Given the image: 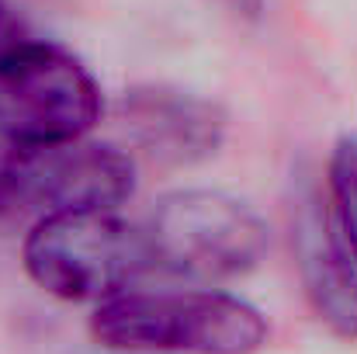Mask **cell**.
I'll use <instances>...</instances> for the list:
<instances>
[{
  "mask_svg": "<svg viewBox=\"0 0 357 354\" xmlns=\"http://www.w3.org/2000/svg\"><path fill=\"white\" fill-rule=\"evenodd\" d=\"M215 7H222L233 21H243V24H257L267 10V0H208Z\"/></svg>",
  "mask_w": 357,
  "mask_h": 354,
  "instance_id": "obj_10",
  "label": "cell"
},
{
  "mask_svg": "<svg viewBox=\"0 0 357 354\" xmlns=\"http://www.w3.org/2000/svg\"><path fill=\"white\" fill-rule=\"evenodd\" d=\"M108 112L94 70L59 42L28 38L0 63V139L24 146L94 135Z\"/></svg>",
  "mask_w": 357,
  "mask_h": 354,
  "instance_id": "obj_5",
  "label": "cell"
},
{
  "mask_svg": "<svg viewBox=\"0 0 357 354\" xmlns=\"http://www.w3.org/2000/svg\"><path fill=\"white\" fill-rule=\"evenodd\" d=\"M87 330L115 354H260L271 341L264 309L215 285H135L98 302Z\"/></svg>",
  "mask_w": 357,
  "mask_h": 354,
  "instance_id": "obj_1",
  "label": "cell"
},
{
  "mask_svg": "<svg viewBox=\"0 0 357 354\" xmlns=\"http://www.w3.org/2000/svg\"><path fill=\"white\" fill-rule=\"evenodd\" d=\"M28 38H31V35H28V24H24V17L17 14V7H14L10 0H0V63H3L14 49H21Z\"/></svg>",
  "mask_w": 357,
  "mask_h": 354,
  "instance_id": "obj_9",
  "label": "cell"
},
{
  "mask_svg": "<svg viewBox=\"0 0 357 354\" xmlns=\"http://www.w3.org/2000/svg\"><path fill=\"white\" fill-rule=\"evenodd\" d=\"M288 239L312 316L337 341L357 344V260L337 233L319 188H295L288 202Z\"/></svg>",
  "mask_w": 357,
  "mask_h": 354,
  "instance_id": "obj_7",
  "label": "cell"
},
{
  "mask_svg": "<svg viewBox=\"0 0 357 354\" xmlns=\"http://www.w3.org/2000/svg\"><path fill=\"white\" fill-rule=\"evenodd\" d=\"M115 118L132 156L174 170L215 160L229 139V112L215 98L163 80L125 87Z\"/></svg>",
  "mask_w": 357,
  "mask_h": 354,
  "instance_id": "obj_6",
  "label": "cell"
},
{
  "mask_svg": "<svg viewBox=\"0 0 357 354\" xmlns=\"http://www.w3.org/2000/svg\"><path fill=\"white\" fill-rule=\"evenodd\" d=\"M142 236L153 274L191 285L246 278L267 257L271 230L264 216L222 188H177L153 202Z\"/></svg>",
  "mask_w": 357,
  "mask_h": 354,
  "instance_id": "obj_3",
  "label": "cell"
},
{
  "mask_svg": "<svg viewBox=\"0 0 357 354\" xmlns=\"http://www.w3.org/2000/svg\"><path fill=\"white\" fill-rule=\"evenodd\" d=\"M139 188L135 156L94 135L24 146L0 139V226H31L63 212L121 209Z\"/></svg>",
  "mask_w": 357,
  "mask_h": 354,
  "instance_id": "obj_4",
  "label": "cell"
},
{
  "mask_svg": "<svg viewBox=\"0 0 357 354\" xmlns=\"http://www.w3.org/2000/svg\"><path fill=\"white\" fill-rule=\"evenodd\" d=\"M17 260L38 292L73 306L108 302L153 274L142 226L128 223L121 209L38 219L21 236Z\"/></svg>",
  "mask_w": 357,
  "mask_h": 354,
  "instance_id": "obj_2",
  "label": "cell"
},
{
  "mask_svg": "<svg viewBox=\"0 0 357 354\" xmlns=\"http://www.w3.org/2000/svg\"><path fill=\"white\" fill-rule=\"evenodd\" d=\"M323 202L337 226L340 239L347 243L357 260V135H340L326 153L323 170Z\"/></svg>",
  "mask_w": 357,
  "mask_h": 354,
  "instance_id": "obj_8",
  "label": "cell"
}]
</instances>
